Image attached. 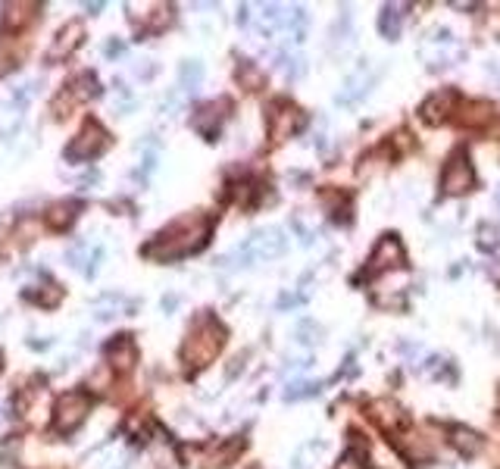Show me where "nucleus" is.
<instances>
[{"label":"nucleus","instance_id":"1","mask_svg":"<svg viewBox=\"0 0 500 469\" xmlns=\"http://www.w3.org/2000/svg\"><path fill=\"white\" fill-rule=\"evenodd\" d=\"M207 232L210 222L203 216H185L178 222H172L166 232L156 234V241L144 247V254L153 257V260H178V257L200 250L203 241H207Z\"/></svg>","mask_w":500,"mask_h":469},{"label":"nucleus","instance_id":"14","mask_svg":"<svg viewBox=\"0 0 500 469\" xmlns=\"http://www.w3.org/2000/svg\"><path fill=\"white\" fill-rule=\"evenodd\" d=\"M182 78H185V85H191L194 78H200V66H197V63H185V66H182Z\"/></svg>","mask_w":500,"mask_h":469},{"label":"nucleus","instance_id":"11","mask_svg":"<svg viewBox=\"0 0 500 469\" xmlns=\"http://www.w3.org/2000/svg\"><path fill=\"white\" fill-rule=\"evenodd\" d=\"M453 444H457L466 457H472V453L482 448V438L475 432H469V428H457V432H453Z\"/></svg>","mask_w":500,"mask_h":469},{"label":"nucleus","instance_id":"6","mask_svg":"<svg viewBox=\"0 0 500 469\" xmlns=\"http://www.w3.org/2000/svg\"><path fill=\"white\" fill-rule=\"evenodd\" d=\"M475 185V176H472V166L466 163V156L463 153H457L453 160L447 163V169H444V182L441 188L447 194H463L469 191V188Z\"/></svg>","mask_w":500,"mask_h":469},{"label":"nucleus","instance_id":"4","mask_svg":"<svg viewBox=\"0 0 500 469\" xmlns=\"http://www.w3.org/2000/svg\"><path fill=\"white\" fill-rule=\"evenodd\" d=\"M97 94H100L97 78H94L91 72L78 75V78H72V82H66V88L53 97V116H60V119H62L72 107L85 104V100H91V97H97Z\"/></svg>","mask_w":500,"mask_h":469},{"label":"nucleus","instance_id":"13","mask_svg":"<svg viewBox=\"0 0 500 469\" xmlns=\"http://www.w3.org/2000/svg\"><path fill=\"white\" fill-rule=\"evenodd\" d=\"M335 469H366V466H363V460H359L357 453H344L341 463L335 466Z\"/></svg>","mask_w":500,"mask_h":469},{"label":"nucleus","instance_id":"5","mask_svg":"<svg viewBox=\"0 0 500 469\" xmlns=\"http://www.w3.org/2000/svg\"><path fill=\"white\" fill-rule=\"evenodd\" d=\"M107 144H109V135L104 131V125H97L91 119V122L82 125V131L75 135V141L66 147V160H75V163L94 160L100 151H107Z\"/></svg>","mask_w":500,"mask_h":469},{"label":"nucleus","instance_id":"9","mask_svg":"<svg viewBox=\"0 0 500 469\" xmlns=\"http://www.w3.org/2000/svg\"><path fill=\"white\" fill-rule=\"evenodd\" d=\"M78 210H82V203H75V200H60V203H53L50 210H47V225L50 229H69V225L75 222V216H78Z\"/></svg>","mask_w":500,"mask_h":469},{"label":"nucleus","instance_id":"7","mask_svg":"<svg viewBox=\"0 0 500 469\" xmlns=\"http://www.w3.org/2000/svg\"><path fill=\"white\" fill-rule=\"evenodd\" d=\"M82 35H85V28L78 26V22H66L60 31H57V38H53V44L47 47V63H60V60H66L69 53L75 50L78 44H82Z\"/></svg>","mask_w":500,"mask_h":469},{"label":"nucleus","instance_id":"8","mask_svg":"<svg viewBox=\"0 0 500 469\" xmlns=\"http://www.w3.org/2000/svg\"><path fill=\"white\" fill-rule=\"evenodd\" d=\"M104 354H107V363L113 366V370H131V363H135V344H131L129 335H116L113 341L104 347Z\"/></svg>","mask_w":500,"mask_h":469},{"label":"nucleus","instance_id":"15","mask_svg":"<svg viewBox=\"0 0 500 469\" xmlns=\"http://www.w3.org/2000/svg\"><path fill=\"white\" fill-rule=\"evenodd\" d=\"M0 370H4V357H0Z\"/></svg>","mask_w":500,"mask_h":469},{"label":"nucleus","instance_id":"10","mask_svg":"<svg viewBox=\"0 0 500 469\" xmlns=\"http://www.w3.org/2000/svg\"><path fill=\"white\" fill-rule=\"evenodd\" d=\"M66 260L72 263V266H78V269L82 272H94V263L97 260H104V250H97V247H88V244H82V241H78V244H72L66 250Z\"/></svg>","mask_w":500,"mask_h":469},{"label":"nucleus","instance_id":"16","mask_svg":"<svg viewBox=\"0 0 500 469\" xmlns=\"http://www.w3.org/2000/svg\"><path fill=\"white\" fill-rule=\"evenodd\" d=\"M0 419H4V410H0Z\"/></svg>","mask_w":500,"mask_h":469},{"label":"nucleus","instance_id":"12","mask_svg":"<svg viewBox=\"0 0 500 469\" xmlns=\"http://www.w3.org/2000/svg\"><path fill=\"white\" fill-rule=\"evenodd\" d=\"M397 19H401L397 6H385V10H381V19H379L381 35H385V38H394V35H397Z\"/></svg>","mask_w":500,"mask_h":469},{"label":"nucleus","instance_id":"2","mask_svg":"<svg viewBox=\"0 0 500 469\" xmlns=\"http://www.w3.org/2000/svg\"><path fill=\"white\" fill-rule=\"evenodd\" d=\"M222 328L216 325V319H203V323L194 328L191 335H188V341H185V347H182V357L188 360L191 366H203L210 357L219 350V344H222Z\"/></svg>","mask_w":500,"mask_h":469},{"label":"nucleus","instance_id":"3","mask_svg":"<svg viewBox=\"0 0 500 469\" xmlns=\"http://www.w3.org/2000/svg\"><path fill=\"white\" fill-rule=\"evenodd\" d=\"M88 410H91V397L85 391H66V394H60L57 406H53V428L60 435L75 432L85 422V416H88Z\"/></svg>","mask_w":500,"mask_h":469}]
</instances>
